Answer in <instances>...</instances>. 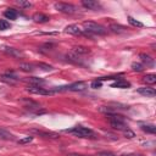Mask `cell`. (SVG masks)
<instances>
[{
    "label": "cell",
    "mask_w": 156,
    "mask_h": 156,
    "mask_svg": "<svg viewBox=\"0 0 156 156\" xmlns=\"http://www.w3.org/2000/svg\"><path fill=\"white\" fill-rule=\"evenodd\" d=\"M83 28L87 33H91V34H98V35H104L106 34V29L105 27H102L101 24L96 23V22H91V21H84L83 22Z\"/></svg>",
    "instance_id": "obj_1"
},
{
    "label": "cell",
    "mask_w": 156,
    "mask_h": 156,
    "mask_svg": "<svg viewBox=\"0 0 156 156\" xmlns=\"http://www.w3.org/2000/svg\"><path fill=\"white\" fill-rule=\"evenodd\" d=\"M66 133H71L78 138H96V134L94 133V130L85 128V127H74L71 129H65Z\"/></svg>",
    "instance_id": "obj_2"
},
{
    "label": "cell",
    "mask_w": 156,
    "mask_h": 156,
    "mask_svg": "<svg viewBox=\"0 0 156 156\" xmlns=\"http://www.w3.org/2000/svg\"><path fill=\"white\" fill-rule=\"evenodd\" d=\"M55 9L58 11V12H62V13H74L77 12V6L72 5V4H67V2H56L55 4Z\"/></svg>",
    "instance_id": "obj_3"
},
{
    "label": "cell",
    "mask_w": 156,
    "mask_h": 156,
    "mask_svg": "<svg viewBox=\"0 0 156 156\" xmlns=\"http://www.w3.org/2000/svg\"><path fill=\"white\" fill-rule=\"evenodd\" d=\"M32 134H35L38 136H41V138H45V139H58L60 135L55 132H48V130H40V129H37V128H32L29 130Z\"/></svg>",
    "instance_id": "obj_4"
},
{
    "label": "cell",
    "mask_w": 156,
    "mask_h": 156,
    "mask_svg": "<svg viewBox=\"0 0 156 156\" xmlns=\"http://www.w3.org/2000/svg\"><path fill=\"white\" fill-rule=\"evenodd\" d=\"M26 90L30 94H37V95H50V94H52L51 90H48L43 87H34V85H28L26 88Z\"/></svg>",
    "instance_id": "obj_5"
},
{
    "label": "cell",
    "mask_w": 156,
    "mask_h": 156,
    "mask_svg": "<svg viewBox=\"0 0 156 156\" xmlns=\"http://www.w3.org/2000/svg\"><path fill=\"white\" fill-rule=\"evenodd\" d=\"M18 101L23 105V107H26L28 110H39L40 108V104L39 102H37V101H34L32 99H28V98H22Z\"/></svg>",
    "instance_id": "obj_6"
},
{
    "label": "cell",
    "mask_w": 156,
    "mask_h": 156,
    "mask_svg": "<svg viewBox=\"0 0 156 156\" xmlns=\"http://www.w3.org/2000/svg\"><path fill=\"white\" fill-rule=\"evenodd\" d=\"M85 89H87V84L84 82H76V83H72V84L67 85L68 91H83Z\"/></svg>",
    "instance_id": "obj_7"
},
{
    "label": "cell",
    "mask_w": 156,
    "mask_h": 156,
    "mask_svg": "<svg viewBox=\"0 0 156 156\" xmlns=\"http://www.w3.org/2000/svg\"><path fill=\"white\" fill-rule=\"evenodd\" d=\"M0 80L4 82V83H7V84H16L17 83V77L12 73H7V74H0Z\"/></svg>",
    "instance_id": "obj_8"
},
{
    "label": "cell",
    "mask_w": 156,
    "mask_h": 156,
    "mask_svg": "<svg viewBox=\"0 0 156 156\" xmlns=\"http://www.w3.org/2000/svg\"><path fill=\"white\" fill-rule=\"evenodd\" d=\"M2 51L6 52V54L10 55V56H13V57H22V56H23V52H22V51H20L18 49L11 48V46H4V48H2Z\"/></svg>",
    "instance_id": "obj_9"
},
{
    "label": "cell",
    "mask_w": 156,
    "mask_h": 156,
    "mask_svg": "<svg viewBox=\"0 0 156 156\" xmlns=\"http://www.w3.org/2000/svg\"><path fill=\"white\" fill-rule=\"evenodd\" d=\"M82 5L88 10H98V9H100V4L98 1H95V0H83Z\"/></svg>",
    "instance_id": "obj_10"
},
{
    "label": "cell",
    "mask_w": 156,
    "mask_h": 156,
    "mask_svg": "<svg viewBox=\"0 0 156 156\" xmlns=\"http://www.w3.org/2000/svg\"><path fill=\"white\" fill-rule=\"evenodd\" d=\"M65 32L66 33H69V34H73V35H80V34H83L82 29L77 24H69V26H67L65 28Z\"/></svg>",
    "instance_id": "obj_11"
},
{
    "label": "cell",
    "mask_w": 156,
    "mask_h": 156,
    "mask_svg": "<svg viewBox=\"0 0 156 156\" xmlns=\"http://www.w3.org/2000/svg\"><path fill=\"white\" fill-rule=\"evenodd\" d=\"M138 93L141 94V95H144V96H150V98H152V96L156 95L155 89H154V88H150V87H143V88H139V89H138Z\"/></svg>",
    "instance_id": "obj_12"
},
{
    "label": "cell",
    "mask_w": 156,
    "mask_h": 156,
    "mask_svg": "<svg viewBox=\"0 0 156 156\" xmlns=\"http://www.w3.org/2000/svg\"><path fill=\"white\" fill-rule=\"evenodd\" d=\"M32 18H33V21L37 22V23H45V22H49V20H50L49 16H46V15H44V13H39V12L34 13Z\"/></svg>",
    "instance_id": "obj_13"
},
{
    "label": "cell",
    "mask_w": 156,
    "mask_h": 156,
    "mask_svg": "<svg viewBox=\"0 0 156 156\" xmlns=\"http://www.w3.org/2000/svg\"><path fill=\"white\" fill-rule=\"evenodd\" d=\"M26 82H28L29 85H34V87H41L43 84H45V80L38 77H29L26 79Z\"/></svg>",
    "instance_id": "obj_14"
},
{
    "label": "cell",
    "mask_w": 156,
    "mask_h": 156,
    "mask_svg": "<svg viewBox=\"0 0 156 156\" xmlns=\"http://www.w3.org/2000/svg\"><path fill=\"white\" fill-rule=\"evenodd\" d=\"M106 117H107V119H108L110 122H126V117L122 116V115H118L117 112L106 115Z\"/></svg>",
    "instance_id": "obj_15"
},
{
    "label": "cell",
    "mask_w": 156,
    "mask_h": 156,
    "mask_svg": "<svg viewBox=\"0 0 156 156\" xmlns=\"http://www.w3.org/2000/svg\"><path fill=\"white\" fill-rule=\"evenodd\" d=\"M111 87H112V88H121V89H124V88L130 87V83L127 82V80H124V79H122V78H119V79H117L115 83H112Z\"/></svg>",
    "instance_id": "obj_16"
},
{
    "label": "cell",
    "mask_w": 156,
    "mask_h": 156,
    "mask_svg": "<svg viewBox=\"0 0 156 156\" xmlns=\"http://www.w3.org/2000/svg\"><path fill=\"white\" fill-rule=\"evenodd\" d=\"M0 139L1 140H15V136L9 130H6L4 128H0Z\"/></svg>",
    "instance_id": "obj_17"
},
{
    "label": "cell",
    "mask_w": 156,
    "mask_h": 156,
    "mask_svg": "<svg viewBox=\"0 0 156 156\" xmlns=\"http://www.w3.org/2000/svg\"><path fill=\"white\" fill-rule=\"evenodd\" d=\"M139 57H140L141 62H143V63H145L146 66H152V65H154V58H152L151 56H149L147 54L141 52V54L139 55Z\"/></svg>",
    "instance_id": "obj_18"
},
{
    "label": "cell",
    "mask_w": 156,
    "mask_h": 156,
    "mask_svg": "<svg viewBox=\"0 0 156 156\" xmlns=\"http://www.w3.org/2000/svg\"><path fill=\"white\" fill-rule=\"evenodd\" d=\"M110 126L113 129H117V130H126V129H128V126L126 124V122H110Z\"/></svg>",
    "instance_id": "obj_19"
},
{
    "label": "cell",
    "mask_w": 156,
    "mask_h": 156,
    "mask_svg": "<svg viewBox=\"0 0 156 156\" xmlns=\"http://www.w3.org/2000/svg\"><path fill=\"white\" fill-rule=\"evenodd\" d=\"M72 52H74L77 55H87V54L90 52V50L88 48H85V46H74L72 49Z\"/></svg>",
    "instance_id": "obj_20"
},
{
    "label": "cell",
    "mask_w": 156,
    "mask_h": 156,
    "mask_svg": "<svg viewBox=\"0 0 156 156\" xmlns=\"http://www.w3.org/2000/svg\"><path fill=\"white\" fill-rule=\"evenodd\" d=\"M110 30L113 32V33L121 34V33H124V32H126V27H123V26H121V24H116V23H113V24L110 26Z\"/></svg>",
    "instance_id": "obj_21"
},
{
    "label": "cell",
    "mask_w": 156,
    "mask_h": 156,
    "mask_svg": "<svg viewBox=\"0 0 156 156\" xmlns=\"http://www.w3.org/2000/svg\"><path fill=\"white\" fill-rule=\"evenodd\" d=\"M66 57H67V60L68 61H71V62H74V63H80L82 61H80V57H79V55H77V54H74V52H68L67 55H66Z\"/></svg>",
    "instance_id": "obj_22"
},
{
    "label": "cell",
    "mask_w": 156,
    "mask_h": 156,
    "mask_svg": "<svg viewBox=\"0 0 156 156\" xmlns=\"http://www.w3.org/2000/svg\"><path fill=\"white\" fill-rule=\"evenodd\" d=\"M18 68H20L21 71H23V72H33V71H34V66H33L32 63H27V62L20 63Z\"/></svg>",
    "instance_id": "obj_23"
},
{
    "label": "cell",
    "mask_w": 156,
    "mask_h": 156,
    "mask_svg": "<svg viewBox=\"0 0 156 156\" xmlns=\"http://www.w3.org/2000/svg\"><path fill=\"white\" fill-rule=\"evenodd\" d=\"M4 16H5L7 20H16V17H17V11L13 10V9H7V10L4 12Z\"/></svg>",
    "instance_id": "obj_24"
},
{
    "label": "cell",
    "mask_w": 156,
    "mask_h": 156,
    "mask_svg": "<svg viewBox=\"0 0 156 156\" xmlns=\"http://www.w3.org/2000/svg\"><path fill=\"white\" fill-rule=\"evenodd\" d=\"M143 82L146 83V84H154V83H156V74L150 73V74L144 76L143 77Z\"/></svg>",
    "instance_id": "obj_25"
},
{
    "label": "cell",
    "mask_w": 156,
    "mask_h": 156,
    "mask_svg": "<svg viewBox=\"0 0 156 156\" xmlns=\"http://www.w3.org/2000/svg\"><path fill=\"white\" fill-rule=\"evenodd\" d=\"M140 128H141L144 132L150 133V134H155V133H156V127H155L154 124H141Z\"/></svg>",
    "instance_id": "obj_26"
},
{
    "label": "cell",
    "mask_w": 156,
    "mask_h": 156,
    "mask_svg": "<svg viewBox=\"0 0 156 156\" xmlns=\"http://www.w3.org/2000/svg\"><path fill=\"white\" fill-rule=\"evenodd\" d=\"M35 66H37L38 68L43 69V71H46V72H49V71H52V69H54V67H52L51 65H48V63H44V62H37V63H35Z\"/></svg>",
    "instance_id": "obj_27"
},
{
    "label": "cell",
    "mask_w": 156,
    "mask_h": 156,
    "mask_svg": "<svg viewBox=\"0 0 156 156\" xmlns=\"http://www.w3.org/2000/svg\"><path fill=\"white\" fill-rule=\"evenodd\" d=\"M128 22L133 26V27H138V28H141V27H144V24L141 23V22H139V21H136L135 18H133V17H128Z\"/></svg>",
    "instance_id": "obj_28"
},
{
    "label": "cell",
    "mask_w": 156,
    "mask_h": 156,
    "mask_svg": "<svg viewBox=\"0 0 156 156\" xmlns=\"http://www.w3.org/2000/svg\"><path fill=\"white\" fill-rule=\"evenodd\" d=\"M16 4H17L20 7H23V9H27V7H30V6H32V2L24 1V0H16Z\"/></svg>",
    "instance_id": "obj_29"
},
{
    "label": "cell",
    "mask_w": 156,
    "mask_h": 156,
    "mask_svg": "<svg viewBox=\"0 0 156 156\" xmlns=\"http://www.w3.org/2000/svg\"><path fill=\"white\" fill-rule=\"evenodd\" d=\"M132 69L135 71V72H141L144 69V66L141 63H139V62H133L132 63Z\"/></svg>",
    "instance_id": "obj_30"
},
{
    "label": "cell",
    "mask_w": 156,
    "mask_h": 156,
    "mask_svg": "<svg viewBox=\"0 0 156 156\" xmlns=\"http://www.w3.org/2000/svg\"><path fill=\"white\" fill-rule=\"evenodd\" d=\"M9 28H10V23L7 21H5V20H0V29L1 30H6Z\"/></svg>",
    "instance_id": "obj_31"
},
{
    "label": "cell",
    "mask_w": 156,
    "mask_h": 156,
    "mask_svg": "<svg viewBox=\"0 0 156 156\" xmlns=\"http://www.w3.org/2000/svg\"><path fill=\"white\" fill-rule=\"evenodd\" d=\"M123 133H124V136H126V138H128V139H132V138H134V136H135L134 132H133V130H130L129 128H128V129H126V130H123Z\"/></svg>",
    "instance_id": "obj_32"
},
{
    "label": "cell",
    "mask_w": 156,
    "mask_h": 156,
    "mask_svg": "<svg viewBox=\"0 0 156 156\" xmlns=\"http://www.w3.org/2000/svg\"><path fill=\"white\" fill-rule=\"evenodd\" d=\"M32 140H33V136H26V138L20 139L18 140V144H29Z\"/></svg>",
    "instance_id": "obj_33"
},
{
    "label": "cell",
    "mask_w": 156,
    "mask_h": 156,
    "mask_svg": "<svg viewBox=\"0 0 156 156\" xmlns=\"http://www.w3.org/2000/svg\"><path fill=\"white\" fill-rule=\"evenodd\" d=\"M91 88H94V89L101 88V82H100V80H94V82L91 83Z\"/></svg>",
    "instance_id": "obj_34"
},
{
    "label": "cell",
    "mask_w": 156,
    "mask_h": 156,
    "mask_svg": "<svg viewBox=\"0 0 156 156\" xmlns=\"http://www.w3.org/2000/svg\"><path fill=\"white\" fill-rule=\"evenodd\" d=\"M43 48H46V50L49 51V50H52V48H55V44H51V43H46V44H44V46Z\"/></svg>",
    "instance_id": "obj_35"
},
{
    "label": "cell",
    "mask_w": 156,
    "mask_h": 156,
    "mask_svg": "<svg viewBox=\"0 0 156 156\" xmlns=\"http://www.w3.org/2000/svg\"><path fill=\"white\" fill-rule=\"evenodd\" d=\"M100 156H117V155H116V154H113V152L104 151V152H100Z\"/></svg>",
    "instance_id": "obj_36"
},
{
    "label": "cell",
    "mask_w": 156,
    "mask_h": 156,
    "mask_svg": "<svg viewBox=\"0 0 156 156\" xmlns=\"http://www.w3.org/2000/svg\"><path fill=\"white\" fill-rule=\"evenodd\" d=\"M121 156H143V155H139V154H123Z\"/></svg>",
    "instance_id": "obj_37"
},
{
    "label": "cell",
    "mask_w": 156,
    "mask_h": 156,
    "mask_svg": "<svg viewBox=\"0 0 156 156\" xmlns=\"http://www.w3.org/2000/svg\"><path fill=\"white\" fill-rule=\"evenodd\" d=\"M67 156H85V155H82V154H68Z\"/></svg>",
    "instance_id": "obj_38"
}]
</instances>
